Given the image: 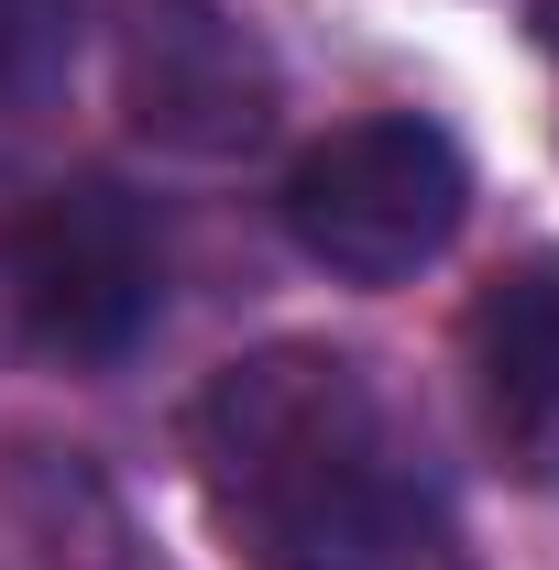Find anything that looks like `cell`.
<instances>
[{
	"label": "cell",
	"instance_id": "2",
	"mask_svg": "<svg viewBox=\"0 0 559 570\" xmlns=\"http://www.w3.org/2000/svg\"><path fill=\"white\" fill-rule=\"evenodd\" d=\"M472 209V165L461 142L418 121V110H373L341 121L330 142L296 154L285 176V230L307 264H330L341 285H395L450 253V230Z\"/></svg>",
	"mask_w": 559,
	"mask_h": 570
},
{
	"label": "cell",
	"instance_id": "7",
	"mask_svg": "<svg viewBox=\"0 0 559 570\" xmlns=\"http://www.w3.org/2000/svg\"><path fill=\"white\" fill-rule=\"evenodd\" d=\"M538 45H549V56H559V0H538Z\"/></svg>",
	"mask_w": 559,
	"mask_h": 570
},
{
	"label": "cell",
	"instance_id": "4",
	"mask_svg": "<svg viewBox=\"0 0 559 570\" xmlns=\"http://www.w3.org/2000/svg\"><path fill=\"white\" fill-rule=\"evenodd\" d=\"M121 110L165 154H253L275 132V56L231 0H121Z\"/></svg>",
	"mask_w": 559,
	"mask_h": 570
},
{
	"label": "cell",
	"instance_id": "5",
	"mask_svg": "<svg viewBox=\"0 0 559 570\" xmlns=\"http://www.w3.org/2000/svg\"><path fill=\"white\" fill-rule=\"evenodd\" d=\"M461 352H472V406H483L493 461L559 494V253H527L516 275L472 296Z\"/></svg>",
	"mask_w": 559,
	"mask_h": 570
},
{
	"label": "cell",
	"instance_id": "1",
	"mask_svg": "<svg viewBox=\"0 0 559 570\" xmlns=\"http://www.w3.org/2000/svg\"><path fill=\"white\" fill-rule=\"evenodd\" d=\"M187 461L242 570H439V504L384 384L330 341L242 352L187 417Z\"/></svg>",
	"mask_w": 559,
	"mask_h": 570
},
{
	"label": "cell",
	"instance_id": "6",
	"mask_svg": "<svg viewBox=\"0 0 559 570\" xmlns=\"http://www.w3.org/2000/svg\"><path fill=\"white\" fill-rule=\"evenodd\" d=\"M77 45V0H0V110H33Z\"/></svg>",
	"mask_w": 559,
	"mask_h": 570
},
{
	"label": "cell",
	"instance_id": "3",
	"mask_svg": "<svg viewBox=\"0 0 559 570\" xmlns=\"http://www.w3.org/2000/svg\"><path fill=\"white\" fill-rule=\"evenodd\" d=\"M11 296H22V330L45 362H121L165 296V253H154L143 198L99 187V176L33 198L11 230Z\"/></svg>",
	"mask_w": 559,
	"mask_h": 570
}]
</instances>
